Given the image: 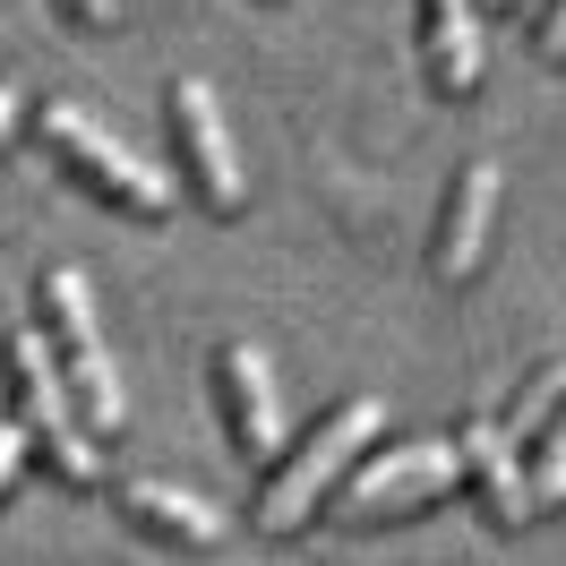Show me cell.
<instances>
[{"instance_id": "obj_1", "label": "cell", "mask_w": 566, "mask_h": 566, "mask_svg": "<svg viewBox=\"0 0 566 566\" xmlns=\"http://www.w3.org/2000/svg\"><path fill=\"white\" fill-rule=\"evenodd\" d=\"M378 429H387V403L378 395H344V403H326L318 421L301 429L275 463H266V481L249 497V524L258 532H301L326 515V497L353 481V463L378 447Z\"/></svg>"}, {"instance_id": "obj_2", "label": "cell", "mask_w": 566, "mask_h": 566, "mask_svg": "<svg viewBox=\"0 0 566 566\" xmlns=\"http://www.w3.org/2000/svg\"><path fill=\"white\" fill-rule=\"evenodd\" d=\"M0 387H9V421L43 447V463L70 481V490H104V455H95V429L77 421V395L61 378V360L43 344L35 318H18L0 335Z\"/></svg>"}, {"instance_id": "obj_3", "label": "cell", "mask_w": 566, "mask_h": 566, "mask_svg": "<svg viewBox=\"0 0 566 566\" xmlns=\"http://www.w3.org/2000/svg\"><path fill=\"white\" fill-rule=\"evenodd\" d=\"M35 326H43V344H52V360H61V378H70V395H77V421L95 429V438H120L129 395H120L104 318H95V292H86L77 266H43L35 275Z\"/></svg>"}, {"instance_id": "obj_4", "label": "cell", "mask_w": 566, "mask_h": 566, "mask_svg": "<svg viewBox=\"0 0 566 566\" xmlns=\"http://www.w3.org/2000/svg\"><path fill=\"white\" fill-rule=\"evenodd\" d=\"M35 120H43V146H52V155H61V164H70L95 198H112V207H129V214H172L180 180L155 172L138 146L120 138V129H104L86 104H70V95H61V104H43Z\"/></svg>"}, {"instance_id": "obj_5", "label": "cell", "mask_w": 566, "mask_h": 566, "mask_svg": "<svg viewBox=\"0 0 566 566\" xmlns=\"http://www.w3.org/2000/svg\"><path fill=\"white\" fill-rule=\"evenodd\" d=\"M463 481H472V472H463L455 429H447V438H403V447H369V455L353 463V481L326 497V515L360 532V524H378V515H412V506L463 490Z\"/></svg>"}, {"instance_id": "obj_6", "label": "cell", "mask_w": 566, "mask_h": 566, "mask_svg": "<svg viewBox=\"0 0 566 566\" xmlns=\"http://www.w3.org/2000/svg\"><path fill=\"white\" fill-rule=\"evenodd\" d=\"M164 129H172V155H180V180L207 214H241L249 207V172H241V146H232V120L214 104V86L198 70H172L164 77Z\"/></svg>"}, {"instance_id": "obj_7", "label": "cell", "mask_w": 566, "mask_h": 566, "mask_svg": "<svg viewBox=\"0 0 566 566\" xmlns=\"http://www.w3.org/2000/svg\"><path fill=\"white\" fill-rule=\"evenodd\" d=\"M207 387L214 412H223V438L241 463H275L283 455V387H275V360L258 335H223L207 360Z\"/></svg>"}, {"instance_id": "obj_8", "label": "cell", "mask_w": 566, "mask_h": 566, "mask_svg": "<svg viewBox=\"0 0 566 566\" xmlns=\"http://www.w3.org/2000/svg\"><path fill=\"white\" fill-rule=\"evenodd\" d=\"M497 155H463L455 180H447V198H438V232H429V275L438 283H463L481 266V249H490V223H497Z\"/></svg>"}, {"instance_id": "obj_9", "label": "cell", "mask_w": 566, "mask_h": 566, "mask_svg": "<svg viewBox=\"0 0 566 566\" xmlns=\"http://www.w3.org/2000/svg\"><path fill=\"white\" fill-rule=\"evenodd\" d=\"M455 447H463V472H472L481 506H490V524L497 532H524L541 506H532V455L506 438V421H497V412H463Z\"/></svg>"}, {"instance_id": "obj_10", "label": "cell", "mask_w": 566, "mask_h": 566, "mask_svg": "<svg viewBox=\"0 0 566 566\" xmlns=\"http://www.w3.org/2000/svg\"><path fill=\"white\" fill-rule=\"evenodd\" d=\"M112 497H120V515L138 532H155V541H180V549H214L223 541V506L198 490H180V481H155V472H129V481H112Z\"/></svg>"}, {"instance_id": "obj_11", "label": "cell", "mask_w": 566, "mask_h": 566, "mask_svg": "<svg viewBox=\"0 0 566 566\" xmlns=\"http://www.w3.org/2000/svg\"><path fill=\"white\" fill-rule=\"evenodd\" d=\"M421 70L447 104L481 86V0H421Z\"/></svg>"}, {"instance_id": "obj_12", "label": "cell", "mask_w": 566, "mask_h": 566, "mask_svg": "<svg viewBox=\"0 0 566 566\" xmlns=\"http://www.w3.org/2000/svg\"><path fill=\"white\" fill-rule=\"evenodd\" d=\"M558 403H566V360H541L524 387H515V403H506L497 421H506V438H515V447H541V438H549V421H558Z\"/></svg>"}, {"instance_id": "obj_13", "label": "cell", "mask_w": 566, "mask_h": 566, "mask_svg": "<svg viewBox=\"0 0 566 566\" xmlns=\"http://www.w3.org/2000/svg\"><path fill=\"white\" fill-rule=\"evenodd\" d=\"M532 506H541V515L566 506V403H558V421H549V438L532 447Z\"/></svg>"}, {"instance_id": "obj_14", "label": "cell", "mask_w": 566, "mask_h": 566, "mask_svg": "<svg viewBox=\"0 0 566 566\" xmlns=\"http://www.w3.org/2000/svg\"><path fill=\"white\" fill-rule=\"evenodd\" d=\"M35 455V438H27V429L18 421H0V497H9V481H18V463Z\"/></svg>"}, {"instance_id": "obj_15", "label": "cell", "mask_w": 566, "mask_h": 566, "mask_svg": "<svg viewBox=\"0 0 566 566\" xmlns=\"http://www.w3.org/2000/svg\"><path fill=\"white\" fill-rule=\"evenodd\" d=\"M541 61H566V0H549V9H541Z\"/></svg>"}, {"instance_id": "obj_16", "label": "cell", "mask_w": 566, "mask_h": 566, "mask_svg": "<svg viewBox=\"0 0 566 566\" xmlns=\"http://www.w3.org/2000/svg\"><path fill=\"white\" fill-rule=\"evenodd\" d=\"M18 112H27V95H18V77H0V155H9V129H18Z\"/></svg>"}, {"instance_id": "obj_17", "label": "cell", "mask_w": 566, "mask_h": 566, "mask_svg": "<svg viewBox=\"0 0 566 566\" xmlns=\"http://www.w3.org/2000/svg\"><path fill=\"white\" fill-rule=\"evenodd\" d=\"M61 9H70L77 27H112V0H61Z\"/></svg>"}, {"instance_id": "obj_18", "label": "cell", "mask_w": 566, "mask_h": 566, "mask_svg": "<svg viewBox=\"0 0 566 566\" xmlns=\"http://www.w3.org/2000/svg\"><path fill=\"white\" fill-rule=\"evenodd\" d=\"M490 9H506V0H490Z\"/></svg>"}]
</instances>
